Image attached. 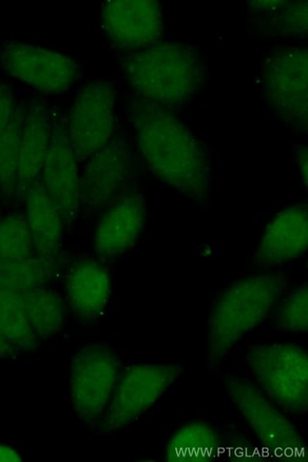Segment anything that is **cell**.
I'll use <instances>...</instances> for the list:
<instances>
[{
    "label": "cell",
    "instance_id": "obj_1",
    "mask_svg": "<svg viewBox=\"0 0 308 462\" xmlns=\"http://www.w3.org/2000/svg\"><path fill=\"white\" fill-rule=\"evenodd\" d=\"M138 148L160 180L192 200L209 192V162L195 134L169 109L143 99L131 106Z\"/></svg>",
    "mask_w": 308,
    "mask_h": 462
},
{
    "label": "cell",
    "instance_id": "obj_2",
    "mask_svg": "<svg viewBox=\"0 0 308 462\" xmlns=\"http://www.w3.org/2000/svg\"><path fill=\"white\" fill-rule=\"evenodd\" d=\"M122 73L140 99L166 109L190 102L205 80L200 52L188 45L167 42L126 55Z\"/></svg>",
    "mask_w": 308,
    "mask_h": 462
},
{
    "label": "cell",
    "instance_id": "obj_3",
    "mask_svg": "<svg viewBox=\"0 0 308 462\" xmlns=\"http://www.w3.org/2000/svg\"><path fill=\"white\" fill-rule=\"evenodd\" d=\"M286 285L285 275L267 273L244 277L226 289L209 317L210 369L219 368L240 339L266 319Z\"/></svg>",
    "mask_w": 308,
    "mask_h": 462
},
{
    "label": "cell",
    "instance_id": "obj_4",
    "mask_svg": "<svg viewBox=\"0 0 308 462\" xmlns=\"http://www.w3.org/2000/svg\"><path fill=\"white\" fill-rule=\"evenodd\" d=\"M250 374L261 389L287 412L308 410V356L302 346L290 343L259 344L247 350Z\"/></svg>",
    "mask_w": 308,
    "mask_h": 462
},
{
    "label": "cell",
    "instance_id": "obj_5",
    "mask_svg": "<svg viewBox=\"0 0 308 462\" xmlns=\"http://www.w3.org/2000/svg\"><path fill=\"white\" fill-rule=\"evenodd\" d=\"M307 49L287 47L268 56L263 70V88L268 108L295 131L306 132Z\"/></svg>",
    "mask_w": 308,
    "mask_h": 462
},
{
    "label": "cell",
    "instance_id": "obj_6",
    "mask_svg": "<svg viewBox=\"0 0 308 462\" xmlns=\"http://www.w3.org/2000/svg\"><path fill=\"white\" fill-rule=\"evenodd\" d=\"M119 374V358L108 346H84L70 361V401L74 412L85 421L102 416L111 401Z\"/></svg>",
    "mask_w": 308,
    "mask_h": 462
},
{
    "label": "cell",
    "instance_id": "obj_7",
    "mask_svg": "<svg viewBox=\"0 0 308 462\" xmlns=\"http://www.w3.org/2000/svg\"><path fill=\"white\" fill-rule=\"evenodd\" d=\"M177 365H136L126 371L115 387L102 430H120L145 413L182 374Z\"/></svg>",
    "mask_w": 308,
    "mask_h": 462
},
{
    "label": "cell",
    "instance_id": "obj_8",
    "mask_svg": "<svg viewBox=\"0 0 308 462\" xmlns=\"http://www.w3.org/2000/svg\"><path fill=\"white\" fill-rule=\"evenodd\" d=\"M0 68L41 93L63 94L79 81L80 69L68 55L29 43L0 45Z\"/></svg>",
    "mask_w": 308,
    "mask_h": 462
},
{
    "label": "cell",
    "instance_id": "obj_9",
    "mask_svg": "<svg viewBox=\"0 0 308 462\" xmlns=\"http://www.w3.org/2000/svg\"><path fill=\"white\" fill-rule=\"evenodd\" d=\"M117 99V88L104 79L91 80L76 93L67 128L79 162L91 158L109 143Z\"/></svg>",
    "mask_w": 308,
    "mask_h": 462
},
{
    "label": "cell",
    "instance_id": "obj_10",
    "mask_svg": "<svg viewBox=\"0 0 308 462\" xmlns=\"http://www.w3.org/2000/svg\"><path fill=\"white\" fill-rule=\"evenodd\" d=\"M226 388L237 409L267 450L298 454L303 439L288 420L249 380L234 375L226 378Z\"/></svg>",
    "mask_w": 308,
    "mask_h": 462
},
{
    "label": "cell",
    "instance_id": "obj_11",
    "mask_svg": "<svg viewBox=\"0 0 308 462\" xmlns=\"http://www.w3.org/2000/svg\"><path fill=\"white\" fill-rule=\"evenodd\" d=\"M108 40L126 51L158 44L164 32L162 5L156 0H111L101 12Z\"/></svg>",
    "mask_w": 308,
    "mask_h": 462
},
{
    "label": "cell",
    "instance_id": "obj_12",
    "mask_svg": "<svg viewBox=\"0 0 308 462\" xmlns=\"http://www.w3.org/2000/svg\"><path fill=\"white\" fill-rule=\"evenodd\" d=\"M42 173L43 186L64 219L75 217L81 204V179L67 124L62 121L54 123Z\"/></svg>",
    "mask_w": 308,
    "mask_h": 462
},
{
    "label": "cell",
    "instance_id": "obj_13",
    "mask_svg": "<svg viewBox=\"0 0 308 462\" xmlns=\"http://www.w3.org/2000/svg\"><path fill=\"white\" fill-rule=\"evenodd\" d=\"M130 160L123 145L107 143L90 158L81 179V202L104 209L126 197Z\"/></svg>",
    "mask_w": 308,
    "mask_h": 462
},
{
    "label": "cell",
    "instance_id": "obj_14",
    "mask_svg": "<svg viewBox=\"0 0 308 462\" xmlns=\"http://www.w3.org/2000/svg\"><path fill=\"white\" fill-rule=\"evenodd\" d=\"M307 246V206L296 204L280 211L267 225L255 253L254 263L259 267L277 266L298 259Z\"/></svg>",
    "mask_w": 308,
    "mask_h": 462
},
{
    "label": "cell",
    "instance_id": "obj_15",
    "mask_svg": "<svg viewBox=\"0 0 308 462\" xmlns=\"http://www.w3.org/2000/svg\"><path fill=\"white\" fill-rule=\"evenodd\" d=\"M146 208L140 196L126 195L106 208L94 236L96 253L111 258L127 252L140 238Z\"/></svg>",
    "mask_w": 308,
    "mask_h": 462
},
{
    "label": "cell",
    "instance_id": "obj_16",
    "mask_svg": "<svg viewBox=\"0 0 308 462\" xmlns=\"http://www.w3.org/2000/svg\"><path fill=\"white\" fill-rule=\"evenodd\" d=\"M54 123L51 109L43 103L33 101L28 106L19 152L17 195L24 197L40 178Z\"/></svg>",
    "mask_w": 308,
    "mask_h": 462
},
{
    "label": "cell",
    "instance_id": "obj_17",
    "mask_svg": "<svg viewBox=\"0 0 308 462\" xmlns=\"http://www.w3.org/2000/svg\"><path fill=\"white\" fill-rule=\"evenodd\" d=\"M24 198L26 220L34 248L42 258L50 259L59 250L63 237L61 210L49 196L42 181L34 182Z\"/></svg>",
    "mask_w": 308,
    "mask_h": 462
},
{
    "label": "cell",
    "instance_id": "obj_18",
    "mask_svg": "<svg viewBox=\"0 0 308 462\" xmlns=\"http://www.w3.org/2000/svg\"><path fill=\"white\" fill-rule=\"evenodd\" d=\"M67 292L73 313L85 320L94 319L107 305L111 292L109 275L100 263L82 262L70 273Z\"/></svg>",
    "mask_w": 308,
    "mask_h": 462
},
{
    "label": "cell",
    "instance_id": "obj_19",
    "mask_svg": "<svg viewBox=\"0 0 308 462\" xmlns=\"http://www.w3.org/2000/svg\"><path fill=\"white\" fill-rule=\"evenodd\" d=\"M221 449L214 429L203 421H191L172 436L166 448L168 461H205Z\"/></svg>",
    "mask_w": 308,
    "mask_h": 462
},
{
    "label": "cell",
    "instance_id": "obj_20",
    "mask_svg": "<svg viewBox=\"0 0 308 462\" xmlns=\"http://www.w3.org/2000/svg\"><path fill=\"white\" fill-rule=\"evenodd\" d=\"M27 107L19 104L10 124L0 134V195L8 200L17 196L19 152Z\"/></svg>",
    "mask_w": 308,
    "mask_h": 462
},
{
    "label": "cell",
    "instance_id": "obj_21",
    "mask_svg": "<svg viewBox=\"0 0 308 462\" xmlns=\"http://www.w3.org/2000/svg\"><path fill=\"white\" fill-rule=\"evenodd\" d=\"M27 316L35 335L50 337L64 327L65 312L61 300L53 291L36 288L22 295Z\"/></svg>",
    "mask_w": 308,
    "mask_h": 462
},
{
    "label": "cell",
    "instance_id": "obj_22",
    "mask_svg": "<svg viewBox=\"0 0 308 462\" xmlns=\"http://www.w3.org/2000/svg\"><path fill=\"white\" fill-rule=\"evenodd\" d=\"M47 259L0 260V292L23 295L42 288L50 278Z\"/></svg>",
    "mask_w": 308,
    "mask_h": 462
},
{
    "label": "cell",
    "instance_id": "obj_23",
    "mask_svg": "<svg viewBox=\"0 0 308 462\" xmlns=\"http://www.w3.org/2000/svg\"><path fill=\"white\" fill-rule=\"evenodd\" d=\"M0 333L18 344L31 346L35 343L36 335L22 295L0 292Z\"/></svg>",
    "mask_w": 308,
    "mask_h": 462
},
{
    "label": "cell",
    "instance_id": "obj_24",
    "mask_svg": "<svg viewBox=\"0 0 308 462\" xmlns=\"http://www.w3.org/2000/svg\"><path fill=\"white\" fill-rule=\"evenodd\" d=\"M33 248L26 217L11 214L0 219V260L30 259L33 257Z\"/></svg>",
    "mask_w": 308,
    "mask_h": 462
},
{
    "label": "cell",
    "instance_id": "obj_25",
    "mask_svg": "<svg viewBox=\"0 0 308 462\" xmlns=\"http://www.w3.org/2000/svg\"><path fill=\"white\" fill-rule=\"evenodd\" d=\"M279 329L305 333L308 330V288L303 283L295 288L281 304L275 319Z\"/></svg>",
    "mask_w": 308,
    "mask_h": 462
},
{
    "label": "cell",
    "instance_id": "obj_26",
    "mask_svg": "<svg viewBox=\"0 0 308 462\" xmlns=\"http://www.w3.org/2000/svg\"><path fill=\"white\" fill-rule=\"evenodd\" d=\"M279 28L291 35L305 34L307 31V3L286 5L279 17Z\"/></svg>",
    "mask_w": 308,
    "mask_h": 462
},
{
    "label": "cell",
    "instance_id": "obj_27",
    "mask_svg": "<svg viewBox=\"0 0 308 462\" xmlns=\"http://www.w3.org/2000/svg\"><path fill=\"white\" fill-rule=\"evenodd\" d=\"M16 106L11 88L5 84H0V134L13 119Z\"/></svg>",
    "mask_w": 308,
    "mask_h": 462
},
{
    "label": "cell",
    "instance_id": "obj_28",
    "mask_svg": "<svg viewBox=\"0 0 308 462\" xmlns=\"http://www.w3.org/2000/svg\"><path fill=\"white\" fill-rule=\"evenodd\" d=\"M298 165L300 168V171L302 173V178L304 180V185H307V149L306 147H303L300 152H298Z\"/></svg>",
    "mask_w": 308,
    "mask_h": 462
},
{
    "label": "cell",
    "instance_id": "obj_29",
    "mask_svg": "<svg viewBox=\"0 0 308 462\" xmlns=\"http://www.w3.org/2000/svg\"><path fill=\"white\" fill-rule=\"evenodd\" d=\"M0 461H22V457L13 448L0 446Z\"/></svg>",
    "mask_w": 308,
    "mask_h": 462
},
{
    "label": "cell",
    "instance_id": "obj_30",
    "mask_svg": "<svg viewBox=\"0 0 308 462\" xmlns=\"http://www.w3.org/2000/svg\"><path fill=\"white\" fill-rule=\"evenodd\" d=\"M8 339L0 333V352H5L8 348Z\"/></svg>",
    "mask_w": 308,
    "mask_h": 462
}]
</instances>
